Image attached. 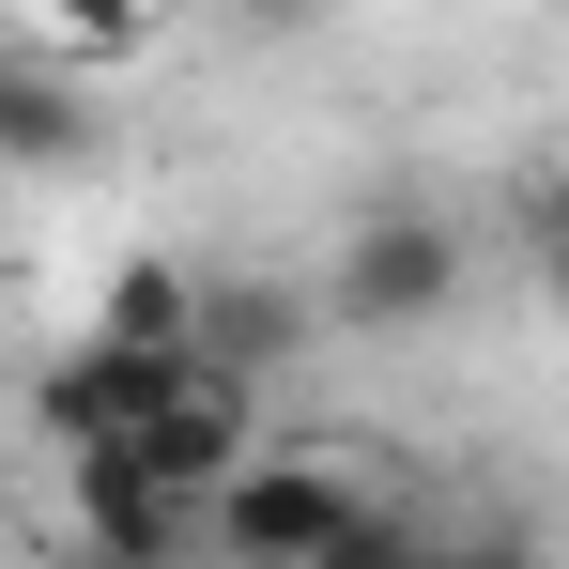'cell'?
<instances>
[{
    "label": "cell",
    "instance_id": "cell-9",
    "mask_svg": "<svg viewBox=\"0 0 569 569\" xmlns=\"http://www.w3.org/2000/svg\"><path fill=\"white\" fill-rule=\"evenodd\" d=\"M447 569H555V555H539V523H462Z\"/></svg>",
    "mask_w": 569,
    "mask_h": 569
},
{
    "label": "cell",
    "instance_id": "cell-8",
    "mask_svg": "<svg viewBox=\"0 0 569 569\" xmlns=\"http://www.w3.org/2000/svg\"><path fill=\"white\" fill-rule=\"evenodd\" d=\"M323 569H447V523H431L416 492H385V508H370V523H355Z\"/></svg>",
    "mask_w": 569,
    "mask_h": 569
},
{
    "label": "cell",
    "instance_id": "cell-2",
    "mask_svg": "<svg viewBox=\"0 0 569 569\" xmlns=\"http://www.w3.org/2000/svg\"><path fill=\"white\" fill-rule=\"evenodd\" d=\"M477 278L462 216H431V200H370L355 231H339V278H323V308L339 323H370V339H416V323H447Z\"/></svg>",
    "mask_w": 569,
    "mask_h": 569
},
{
    "label": "cell",
    "instance_id": "cell-10",
    "mask_svg": "<svg viewBox=\"0 0 569 569\" xmlns=\"http://www.w3.org/2000/svg\"><path fill=\"white\" fill-rule=\"evenodd\" d=\"M62 569H78V555H62Z\"/></svg>",
    "mask_w": 569,
    "mask_h": 569
},
{
    "label": "cell",
    "instance_id": "cell-7",
    "mask_svg": "<svg viewBox=\"0 0 569 569\" xmlns=\"http://www.w3.org/2000/svg\"><path fill=\"white\" fill-rule=\"evenodd\" d=\"M0 139L47 170V154H78V93L47 78V62H0Z\"/></svg>",
    "mask_w": 569,
    "mask_h": 569
},
{
    "label": "cell",
    "instance_id": "cell-3",
    "mask_svg": "<svg viewBox=\"0 0 569 569\" xmlns=\"http://www.w3.org/2000/svg\"><path fill=\"white\" fill-rule=\"evenodd\" d=\"M62 523H78V569H170L200 508H170L123 447H93V462H62Z\"/></svg>",
    "mask_w": 569,
    "mask_h": 569
},
{
    "label": "cell",
    "instance_id": "cell-1",
    "mask_svg": "<svg viewBox=\"0 0 569 569\" xmlns=\"http://www.w3.org/2000/svg\"><path fill=\"white\" fill-rule=\"evenodd\" d=\"M370 508H385V477L355 447H262V462L231 477V508H216V555L231 569H323Z\"/></svg>",
    "mask_w": 569,
    "mask_h": 569
},
{
    "label": "cell",
    "instance_id": "cell-5",
    "mask_svg": "<svg viewBox=\"0 0 569 569\" xmlns=\"http://www.w3.org/2000/svg\"><path fill=\"white\" fill-rule=\"evenodd\" d=\"M292 339H308V292H278V278H231L216 308H200V355H216L231 385H262Z\"/></svg>",
    "mask_w": 569,
    "mask_h": 569
},
{
    "label": "cell",
    "instance_id": "cell-6",
    "mask_svg": "<svg viewBox=\"0 0 569 569\" xmlns=\"http://www.w3.org/2000/svg\"><path fill=\"white\" fill-rule=\"evenodd\" d=\"M508 262L569 308V170H523V186H508Z\"/></svg>",
    "mask_w": 569,
    "mask_h": 569
},
{
    "label": "cell",
    "instance_id": "cell-4",
    "mask_svg": "<svg viewBox=\"0 0 569 569\" xmlns=\"http://www.w3.org/2000/svg\"><path fill=\"white\" fill-rule=\"evenodd\" d=\"M200 308H216V292H200L186 262H154V247H139V262L108 278L93 339H108V355H200Z\"/></svg>",
    "mask_w": 569,
    "mask_h": 569
}]
</instances>
